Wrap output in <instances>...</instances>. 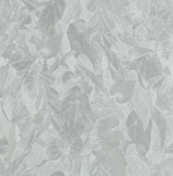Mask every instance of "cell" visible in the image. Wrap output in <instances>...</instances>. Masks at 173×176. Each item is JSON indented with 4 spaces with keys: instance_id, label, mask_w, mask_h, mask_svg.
Listing matches in <instances>:
<instances>
[{
    "instance_id": "cell-1",
    "label": "cell",
    "mask_w": 173,
    "mask_h": 176,
    "mask_svg": "<svg viewBox=\"0 0 173 176\" xmlns=\"http://www.w3.org/2000/svg\"><path fill=\"white\" fill-rule=\"evenodd\" d=\"M66 9V0H50L48 3L43 7L41 17L39 18V28L43 31L47 27L56 26L58 22L64 17Z\"/></svg>"
},
{
    "instance_id": "cell-2",
    "label": "cell",
    "mask_w": 173,
    "mask_h": 176,
    "mask_svg": "<svg viewBox=\"0 0 173 176\" xmlns=\"http://www.w3.org/2000/svg\"><path fill=\"white\" fill-rule=\"evenodd\" d=\"M120 125L118 118L113 116H107L104 118H100L98 123L96 124L97 133H102V132H108L113 128H117Z\"/></svg>"
},
{
    "instance_id": "cell-3",
    "label": "cell",
    "mask_w": 173,
    "mask_h": 176,
    "mask_svg": "<svg viewBox=\"0 0 173 176\" xmlns=\"http://www.w3.org/2000/svg\"><path fill=\"white\" fill-rule=\"evenodd\" d=\"M83 143L82 138H75V139L72 141L71 146H70V155H71L72 158H77L78 156L80 155L83 148Z\"/></svg>"
},
{
    "instance_id": "cell-4",
    "label": "cell",
    "mask_w": 173,
    "mask_h": 176,
    "mask_svg": "<svg viewBox=\"0 0 173 176\" xmlns=\"http://www.w3.org/2000/svg\"><path fill=\"white\" fill-rule=\"evenodd\" d=\"M44 93H45V97H47L48 100H50V101H55V100L59 99V92L50 86H45Z\"/></svg>"
},
{
    "instance_id": "cell-5",
    "label": "cell",
    "mask_w": 173,
    "mask_h": 176,
    "mask_svg": "<svg viewBox=\"0 0 173 176\" xmlns=\"http://www.w3.org/2000/svg\"><path fill=\"white\" fill-rule=\"evenodd\" d=\"M75 77H76V76H75V73L74 72L70 71V70H67V71H65L63 73L61 79H62V83H63L64 85H69V83L73 82Z\"/></svg>"
},
{
    "instance_id": "cell-6",
    "label": "cell",
    "mask_w": 173,
    "mask_h": 176,
    "mask_svg": "<svg viewBox=\"0 0 173 176\" xmlns=\"http://www.w3.org/2000/svg\"><path fill=\"white\" fill-rule=\"evenodd\" d=\"M32 121H33L34 125H36V126H39V125H41V124H44L45 118H44V115H43V113L38 112L36 115L34 116V118Z\"/></svg>"
},
{
    "instance_id": "cell-7",
    "label": "cell",
    "mask_w": 173,
    "mask_h": 176,
    "mask_svg": "<svg viewBox=\"0 0 173 176\" xmlns=\"http://www.w3.org/2000/svg\"><path fill=\"white\" fill-rule=\"evenodd\" d=\"M86 9L91 12H95V10L98 9V1H97V0H90L88 5H86Z\"/></svg>"
},
{
    "instance_id": "cell-8",
    "label": "cell",
    "mask_w": 173,
    "mask_h": 176,
    "mask_svg": "<svg viewBox=\"0 0 173 176\" xmlns=\"http://www.w3.org/2000/svg\"><path fill=\"white\" fill-rule=\"evenodd\" d=\"M60 66H61V58L58 57V58H56V60L54 61V63L50 66V71L55 72L56 70H58V68Z\"/></svg>"
},
{
    "instance_id": "cell-9",
    "label": "cell",
    "mask_w": 173,
    "mask_h": 176,
    "mask_svg": "<svg viewBox=\"0 0 173 176\" xmlns=\"http://www.w3.org/2000/svg\"><path fill=\"white\" fill-rule=\"evenodd\" d=\"M32 16L31 15H28L27 17L25 18V20H23V22H22V25H25V26H28V25H31L32 23Z\"/></svg>"
},
{
    "instance_id": "cell-10",
    "label": "cell",
    "mask_w": 173,
    "mask_h": 176,
    "mask_svg": "<svg viewBox=\"0 0 173 176\" xmlns=\"http://www.w3.org/2000/svg\"><path fill=\"white\" fill-rule=\"evenodd\" d=\"M51 176H65V174L61 171H56V172H54L53 174H51Z\"/></svg>"
},
{
    "instance_id": "cell-11",
    "label": "cell",
    "mask_w": 173,
    "mask_h": 176,
    "mask_svg": "<svg viewBox=\"0 0 173 176\" xmlns=\"http://www.w3.org/2000/svg\"><path fill=\"white\" fill-rule=\"evenodd\" d=\"M23 176H38L37 174H35V173H30V172H27L26 174H24Z\"/></svg>"
}]
</instances>
